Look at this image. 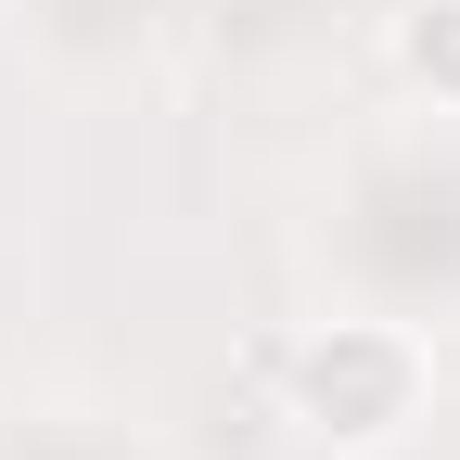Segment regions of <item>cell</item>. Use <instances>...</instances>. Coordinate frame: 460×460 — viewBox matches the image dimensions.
I'll list each match as a JSON object with an SVG mask.
<instances>
[{
  "label": "cell",
  "mask_w": 460,
  "mask_h": 460,
  "mask_svg": "<svg viewBox=\"0 0 460 460\" xmlns=\"http://www.w3.org/2000/svg\"><path fill=\"white\" fill-rule=\"evenodd\" d=\"M281 410H295V435L332 447V460H396L435 422V345L410 320H371V307L307 320L281 345Z\"/></svg>",
  "instance_id": "cell-1"
},
{
  "label": "cell",
  "mask_w": 460,
  "mask_h": 460,
  "mask_svg": "<svg viewBox=\"0 0 460 460\" xmlns=\"http://www.w3.org/2000/svg\"><path fill=\"white\" fill-rule=\"evenodd\" d=\"M396 77L435 115H460V0H410V13H396Z\"/></svg>",
  "instance_id": "cell-2"
}]
</instances>
